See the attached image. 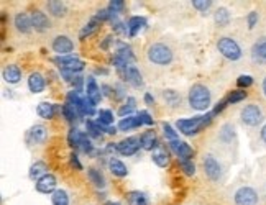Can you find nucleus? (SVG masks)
<instances>
[{"label":"nucleus","mask_w":266,"mask_h":205,"mask_svg":"<svg viewBox=\"0 0 266 205\" xmlns=\"http://www.w3.org/2000/svg\"><path fill=\"white\" fill-rule=\"evenodd\" d=\"M104 205H122L120 202H114V201H109V202H105Z\"/></svg>","instance_id":"61"},{"label":"nucleus","mask_w":266,"mask_h":205,"mask_svg":"<svg viewBox=\"0 0 266 205\" xmlns=\"http://www.w3.org/2000/svg\"><path fill=\"white\" fill-rule=\"evenodd\" d=\"M233 205H260V196L253 187L242 186L233 192Z\"/></svg>","instance_id":"7"},{"label":"nucleus","mask_w":266,"mask_h":205,"mask_svg":"<svg viewBox=\"0 0 266 205\" xmlns=\"http://www.w3.org/2000/svg\"><path fill=\"white\" fill-rule=\"evenodd\" d=\"M51 48H53L54 53H58L59 56L73 54L74 41L71 40L69 37H66V35H59V37H56L53 40V43H51Z\"/></svg>","instance_id":"11"},{"label":"nucleus","mask_w":266,"mask_h":205,"mask_svg":"<svg viewBox=\"0 0 266 205\" xmlns=\"http://www.w3.org/2000/svg\"><path fill=\"white\" fill-rule=\"evenodd\" d=\"M88 177H89V181L94 184V186L97 189H105L107 186V181H105V176L102 174L100 169H97V167H89L88 169Z\"/></svg>","instance_id":"28"},{"label":"nucleus","mask_w":266,"mask_h":205,"mask_svg":"<svg viewBox=\"0 0 266 205\" xmlns=\"http://www.w3.org/2000/svg\"><path fill=\"white\" fill-rule=\"evenodd\" d=\"M217 49L225 59L232 61V63H237L243 58V49L237 40L230 38V37H221L217 40Z\"/></svg>","instance_id":"4"},{"label":"nucleus","mask_w":266,"mask_h":205,"mask_svg":"<svg viewBox=\"0 0 266 205\" xmlns=\"http://www.w3.org/2000/svg\"><path fill=\"white\" fill-rule=\"evenodd\" d=\"M214 22H216V25L219 28L227 27V25L232 22V13H230V10L225 8V7L217 8L216 13H214Z\"/></svg>","instance_id":"27"},{"label":"nucleus","mask_w":266,"mask_h":205,"mask_svg":"<svg viewBox=\"0 0 266 205\" xmlns=\"http://www.w3.org/2000/svg\"><path fill=\"white\" fill-rule=\"evenodd\" d=\"M163 100H165L166 105L171 107V109H177V107H181V104H182L181 94H179L177 90H173V89L163 90Z\"/></svg>","instance_id":"23"},{"label":"nucleus","mask_w":266,"mask_h":205,"mask_svg":"<svg viewBox=\"0 0 266 205\" xmlns=\"http://www.w3.org/2000/svg\"><path fill=\"white\" fill-rule=\"evenodd\" d=\"M86 130H88L89 138H100L102 135H104L102 130L99 128V125H97V122L90 120V119H88V122H86Z\"/></svg>","instance_id":"38"},{"label":"nucleus","mask_w":266,"mask_h":205,"mask_svg":"<svg viewBox=\"0 0 266 205\" xmlns=\"http://www.w3.org/2000/svg\"><path fill=\"white\" fill-rule=\"evenodd\" d=\"M140 145H141V148L145 151H155L158 146V136H156V133L155 131H151V130H148V131H145L143 135L140 136Z\"/></svg>","instance_id":"20"},{"label":"nucleus","mask_w":266,"mask_h":205,"mask_svg":"<svg viewBox=\"0 0 266 205\" xmlns=\"http://www.w3.org/2000/svg\"><path fill=\"white\" fill-rule=\"evenodd\" d=\"M100 90H102V95H107V97H112V95H115V90H114V87H110V85H107L104 84L100 87Z\"/></svg>","instance_id":"55"},{"label":"nucleus","mask_w":266,"mask_h":205,"mask_svg":"<svg viewBox=\"0 0 266 205\" xmlns=\"http://www.w3.org/2000/svg\"><path fill=\"white\" fill-rule=\"evenodd\" d=\"M37 114L42 117L43 120H51L54 119L56 115V107L53 104H48V102H42L37 107Z\"/></svg>","instance_id":"31"},{"label":"nucleus","mask_w":266,"mask_h":205,"mask_svg":"<svg viewBox=\"0 0 266 205\" xmlns=\"http://www.w3.org/2000/svg\"><path fill=\"white\" fill-rule=\"evenodd\" d=\"M51 204L53 205H71L69 194L64 189H58L53 196H51Z\"/></svg>","instance_id":"36"},{"label":"nucleus","mask_w":266,"mask_h":205,"mask_svg":"<svg viewBox=\"0 0 266 205\" xmlns=\"http://www.w3.org/2000/svg\"><path fill=\"white\" fill-rule=\"evenodd\" d=\"M48 130L43 125H33L27 131V136H25V141H27L28 146H38L43 145V143L48 140Z\"/></svg>","instance_id":"8"},{"label":"nucleus","mask_w":266,"mask_h":205,"mask_svg":"<svg viewBox=\"0 0 266 205\" xmlns=\"http://www.w3.org/2000/svg\"><path fill=\"white\" fill-rule=\"evenodd\" d=\"M13 28L17 30L20 35H30L33 32L32 15L27 12H18L13 17Z\"/></svg>","instance_id":"10"},{"label":"nucleus","mask_w":266,"mask_h":205,"mask_svg":"<svg viewBox=\"0 0 266 205\" xmlns=\"http://www.w3.org/2000/svg\"><path fill=\"white\" fill-rule=\"evenodd\" d=\"M187 104L192 110H197V112L207 110L212 104L211 89H209L206 84H201V82L194 84L187 92Z\"/></svg>","instance_id":"1"},{"label":"nucleus","mask_w":266,"mask_h":205,"mask_svg":"<svg viewBox=\"0 0 266 205\" xmlns=\"http://www.w3.org/2000/svg\"><path fill=\"white\" fill-rule=\"evenodd\" d=\"M146 58L155 66H170L173 63V59H175V51H173V48L168 43L156 41V43L148 46Z\"/></svg>","instance_id":"3"},{"label":"nucleus","mask_w":266,"mask_h":205,"mask_svg":"<svg viewBox=\"0 0 266 205\" xmlns=\"http://www.w3.org/2000/svg\"><path fill=\"white\" fill-rule=\"evenodd\" d=\"M122 78H124L127 82H130L133 87H141L143 85V78L140 74V69L135 68V66H130V68L122 74Z\"/></svg>","instance_id":"24"},{"label":"nucleus","mask_w":266,"mask_h":205,"mask_svg":"<svg viewBox=\"0 0 266 205\" xmlns=\"http://www.w3.org/2000/svg\"><path fill=\"white\" fill-rule=\"evenodd\" d=\"M95 73H97V74H109V71H107L105 68H99V69L95 71Z\"/></svg>","instance_id":"60"},{"label":"nucleus","mask_w":266,"mask_h":205,"mask_svg":"<svg viewBox=\"0 0 266 205\" xmlns=\"http://www.w3.org/2000/svg\"><path fill=\"white\" fill-rule=\"evenodd\" d=\"M114 90H115V99H124V97H127V90L122 87V84H117L115 87H114Z\"/></svg>","instance_id":"54"},{"label":"nucleus","mask_w":266,"mask_h":205,"mask_svg":"<svg viewBox=\"0 0 266 205\" xmlns=\"http://www.w3.org/2000/svg\"><path fill=\"white\" fill-rule=\"evenodd\" d=\"M99 28H100V22H99V20H97L95 17H94V18H90L89 22H88V25H84V28L81 30L79 40H86V38L92 37V35H94Z\"/></svg>","instance_id":"32"},{"label":"nucleus","mask_w":266,"mask_h":205,"mask_svg":"<svg viewBox=\"0 0 266 205\" xmlns=\"http://www.w3.org/2000/svg\"><path fill=\"white\" fill-rule=\"evenodd\" d=\"M81 150H83L86 155H94V145H92V141H90L88 133H84L83 143H81Z\"/></svg>","instance_id":"43"},{"label":"nucleus","mask_w":266,"mask_h":205,"mask_svg":"<svg viewBox=\"0 0 266 205\" xmlns=\"http://www.w3.org/2000/svg\"><path fill=\"white\" fill-rule=\"evenodd\" d=\"M163 133H165V138L168 140V143L170 141H176V140H179V135H177V131L173 128L170 123H165L163 125Z\"/></svg>","instance_id":"41"},{"label":"nucleus","mask_w":266,"mask_h":205,"mask_svg":"<svg viewBox=\"0 0 266 205\" xmlns=\"http://www.w3.org/2000/svg\"><path fill=\"white\" fill-rule=\"evenodd\" d=\"M30 179H33V181H38V179H42L44 174H48V166H46L44 161H35V164H32V167H30Z\"/></svg>","instance_id":"30"},{"label":"nucleus","mask_w":266,"mask_h":205,"mask_svg":"<svg viewBox=\"0 0 266 205\" xmlns=\"http://www.w3.org/2000/svg\"><path fill=\"white\" fill-rule=\"evenodd\" d=\"M84 133L79 131L78 128H71L69 135H68V143L71 148H81V143H83Z\"/></svg>","instance_id":"37"},{"label":"nucleus","mask_w":266,"mask_h":205,"mask_svg":"<svg viewBox=\"0 0 266 205\" xmlns=\"http://www.w3.org/2000/svg\"><path fill=\"white\" fill-rule=\"evenodd\" d=\"M2 78L7 84L15 85L22 81V69H20V66H17V64H7L3 68Z\"/></svg>","instance_id":"17"},{"label":"nucleus","mask_w":266,"mask_h":205,"mask_svg":"<svg viewBox=\"0 0 266 205\" xmlns=\"http://www.w3.org/2000/svg\"><path fill=\"white\" fill-rule=\"evenodd\" d=\"M192 7L196 8V10H199V12H202V13H206L209 8L212 7V3L214 2H211V0H192Z\"/></svg>","instance_id":"42"},{"label":"nucleus","mask_w":266,"mask_h":205,"mask_svg":"<svg viewBox=\"0 0 266 205\" xmlns=\"http://www.w3.org/2000/svg\"><path fill=\"white\" fill-rule=\"evenodd\" d=\"M59 74H61V78H63L66 82H71V84H73V81H74V74L71 73L69 69H63V68H61V69H59Z\"/></svg>","instance_id":"51"},{"label":"nucleus","mask_w":266,"mask_h":205,"mask_svg":"<svg viewBox=\"0 0 266 205\" xmlns=\"http://www.w3.org/2000/svg\"><path fill=\"white\" fill-rule=\"evenodd\" d=\"M228 105V102H227V99H223V100H221V102H219V104L216 105V107H214V110H212V114L214 115H219V114H221V112H223L225 110V107H227Z\"/></svg>","instance_id":"52"},{"label":"nucleus","mask_w":266,"mask_h":205,"mask_svg":"<svg viewBox=\"0 0 266 205\" xmlns=\"http://www.w3.org/2000/svg\"><path fill=\"white\" fill-rule=\"evenodd\" d=\"M46 10L54 18H63L66 12H68L64 2H59V0H49V2H46Z\"/></svg>","instance_id":"21"},{"label":"nucleus","mask_w":266,"mask_h":205,"mask_svg":"<svg viewBox=\"0 0 266 205\" xmlns=\"http://www.w3.org/2000/svg\"><path fill=\"white\" fill-rule=\"evenodd\" d=\"M245 99H247V92H245L243 89L232 90L227 95V102H228V104H238V102H242Z\"/></svg>","instance_id":"39"},{"label":"nucleus","mask_w":266,"mask_h":205,"mask_svg":"<svg viewBox=\"0 0 266 205\" xmlns=\"http://www.w3.org/2000/svg\"><path fill=\"white\" fill-rule=\"evenodd\" d=\"M262 90H263V95L266 97V76H265L263 81H262Z\"/></svg>","instance_id":"59"},{"label":"nucleus","mask_w":266,"mask_h":205,"mask_svg":"<svg viewBox=\"0 0 266 205\" xmlns=\"http://www.w3.org/2000/svg\"><path fill=\"white\" fill-rule=\"evenodd\" d=\"M138 119L141 120V123H145V125H155V120H153V117L148 114L146 110H141L140 114H138Z\"/></svg>","instance_id":"48"},{"label":"nucleus","mask_w":266,"mask_h":205,"mask_svg":"<svg viewBox=\"0 0 266 205\" xmlns=\"http://www.w3.org/2000/svg\"><path fill=\"white\" fill-rule=\"evenodd\" d=\"M69 164H71V166H73L74 169H78V171H81V169H83V164H81L79 158L76 156L74 153H73V155L69 156Z\"/></svg>","instance_id":"53"},{"label":"nucleus","mask_w":266,"mask_h":205,"mask_svg":"<svg viewBox=\"0 0 266 205\" xmlns=\"http://www.w3.org/2000/svg\"><path fill=\"white\" fill-rule=\"evenodd\" d=\"M73 87L76 89V92H81L84 89V78L83 76H76L74 81H73Z\"/></svg>","instance_id":"50"},{"label":"nucleus","mask_w":266,"mask_h":205,"mask_svg":"<svg viewBox=\"0 0 266 205\" xmlns=\"http://www.w3.org/2000/svg\"><path fill=\"white\" fill-rule=\"evenodd\" d=\"M127 204L129 205H150V199L146 194L140 191H130L127 192Z\"/></svg>","instance_id":"29"},{"label":"nucleus","mask_w":266,"mask_h":205,"mask_svg":"<svg viewBox=\"0 0 266 205\" xmlns=\"http://www.w3.org/2000/svg\"><path fill=\"white\" fill-rule=\"evenodd\" d=\"M217 138L222 145H232V143L237 140V131H235V126L232 123H223V125L219 128Z\"/></svg>","instance_id":"16"},{"label":"nucleus","mask_w":266,"mask_h":205,"mask_svg":"<svg viewBox=\"0 0 266 205\" xmlns=\"http://www.w3.org/2000/svg\"><path fill=\"white\" fill-rule=\"evenodd\" d=\"M140 138H135V136H130V138H125L122 140L120 143H117V151L120 153L122 156H133L136 155V151L140 150Z\"/></svg>","instance_id":"12"},{"label":"nucleus","mask_w":266,"mask_h":205,"mask_svg":"<svg viewBox=\"0 0 266 205\" xmlns=\"http://www.w3.org/2000/svg\"><path fill=\"white\" fill-rule=\"evenodd\" d=\"M145 104L148 105V107H153L155 105V97H153L150 92H146L145 94Z\"/></svg>","instance_id":"56"},{"label":"nucleus","mask_w":266,"mask_h":205,"mask_svg":"<svg viewBox=\"0 0 266 205\" xmlns=\"http://www.w3.org/2000/svg\"><path fill=\"white\" fill-rule=\"evenodd\" d=\"M35 189H37V192H40V194H53L58 191V181H56V177L53 176L51 172H48V174H44V176L42 177V179H38L37 182H35Z\"/></svg>","instance_id":"9"},{"label":"nucleus","mask_w":266,"mask_h":205,"mask_svg":"<svg viewBox=\"0 0 266 205\" xmlns=\"http://www.w3.org/2000/svg\"><path fill=\"white\" fill-rule=\"evenodd\" d=\"M86 97L92 102L94 105H97L100 102L102 99V90H100V87L99 84L95 82V78L94 76H89L88 79H86Z\"/></svg>","instance_id":"15"},{"label":"nucleus","mask_w":266,"mask_h":205,"mask_svg":"<svg viewBox=\"0 0 266 205\" xmlns=\"http://www.w3.org/2000/svg\"><path fill=\"white\" fill-rule=\"evenodd\" d=\"M143 27H146V18L145 17H130L127 20V28H129V37H135Z\"/></svg>","instance_id":"26"},{"label":"nucleus","mask_w":266,"mask_h":205,"mask_svg":"<svg viewBox=\"0 0 266 205\" xmlns=\"http://www.w3.org/2000/svg\"><path fill=\"white\" fill-rule=\"evenodd\" d=\"M124 7H125V2L124 0H112V2H109V8L112 13H119V12H122V10H124Z\"/></svg>","instance_id":"44"},{"label":"nucleus","mask_w":266,"mask_h":205,"mask_svg":"<svg viewBox=\"0 0 266 205\" xmlns=\"http://www.w3.org/2000/svg\"><path fill=\"white\" fill-rule=\"evenodd\" d=\"M28 89L32 94H42L46 89V79L43 78L42 73H32L28 76Z\"/></svg>","instance_id":"19"},{"label":"nucleus","mask_w":266,"mask_h":205,"mask_svg":"<svg viewBox=\"0 0 266 205\" xmlns=\"http://www.w3.org/2000/svg\"><path fill=\"white\" fill-rule=\"evenodd\" d=\"M109 169L115 177H127L129 176V169H127L125 163L120 161L119 158H110L109 160Z\"/></svg>","instance_id":"25"},{"label":"nucleus","mask_w":266,"mask_h":205,"mask_svg":"<svg viewBox=\"0 0 266 205\" xmlns=\"http://www.w3.org/2000/svg\"><path fill=\"white\" fill-rule=\"evenodd\" d=\"M115 13H112L109 8H102V10H99L97 12V15H95V18L99 20V22H105V20H110L112 17H114Z\"/></svg>","instance_id":"47"},{"label":"nucleus","mask_w":266,"mask_h":205,"mask_svg":"<svg viewBox=\"0 0 266 205\" xmlns=\"http://www.w3.org/2000/svg\"><path fill=\"white\" fill-rule=\"evenodd\" d=\"M112 41H114V38H112V37H107L104 41H102L100 48H102V49H109V48H110V43H112Z\"/></svg>","instance_id":"57"},{"label":"nucleus","mask_w":266,"mask_h":205,"mask_svg":"<svg viewBox=\"0 0 266 205\" xmlns=\"http://www.w3.org/2000/svg\"><path fill=\"white\" fill-rule=\"evenodd\" d=\"M240 120H242L245 126L255 128L262 125V122L265 120V112L262 107L257 104H248L240 110Z\"/></svg>","instance_id":"5"},{"label":"nucleus","mask_w":266,"mask_h":205,"mask_svg":"<svg viewBox=\"0 0 266 205\" xmlns=\"http://www.w3.org/2000/svg\"><path fill=\"white\" fill-rule=\"evenodd\" d=\"M151 161L156 164L158 167H168L170 166V155L163 146H158L155 151L151 153Z\"/></svg>","instance_id":"22"},{"label":"nucleus","mask_w":266,"mask_h":205,"mask_svg":"<svg viewBox=\"0 0 266 205\" xmlns=\"http://www.w3.org/2000/svg\"><path fill=\"white\" fill-rule=\"evenodd\" d=\"M258 18H260L258 12H250V13H248V17H247V25H248V30H253V28H255V25L258 23Z\"/></svg>","instance_id":"49"},{"label":"nucleus","mask_w":266,"mask_h":205,"mask_svg":"<svg viewBox=\"0 0 266 205\" xmlns=\"http://www.w3.org/2000/svg\"><path fill=\"white\" fill-rule=\"evenodd\" d=\"M63 117L73 125V123L78 122V119H81V114L73 104H66V105H63Z\"/></svg>","instance_id":"35"},{"label":"nucleus","mask_w":266,"mask_h":205,"mask_svg":"<svg viewBox=\"0 0 266 205\" xmlns=\"http://www.w3.org/2000/svg\"><path fill=\"white\" fill-rule=\"evenodd\" d=\"M252 58L255 63L266 64V37L258 38L252 46Z\"/></svg>","instance_id":"18"},{"label":"nucleus","mask_w":266,"mask_h":205,"mask_svg":"<svg viewBox=\"0 0 266 205\" xmlns=\"http://www.w3.org/2000/svg\"><path fill=\"white\" fill-rule=\"evenodd\" d=\"M143 123L141 120L138 119V115L136 117H127V119H122L119 122V130L120 131H130V130H135V128L138 126H141Z\"/></svg>","instance_id":"33"},{"label":"nucleus","mask_w":266,"mask_h":205,"mask_svg":"<svg viewBox=\"0 0 266 205\" xmlns=\"http://www.w3.org/2000/svg\"><path fill=\"white\" fill-rule=\"evenodd\" d=\"M202 167H204L206 176L214 182H219L223 176L222 163L219 161V158L216 155H212V153H206V155L202 156Z\"/></svg>","instance_id":"6"},{"label":"nucleus","mask_w":266,"mask_h":205,"mask_svg":"<svg viewBox=\"0 0 266 205\" xmlns=\"http://www.w3.org/2000/svg\"><path fill=\"white\" fill-rule=\"evenodd\" d=\"M133 112H135V107L130 105V104H125L119 109V115L122 117V119H127V117H132Z\"/></svg>","instance_id":"46"},{"label":"nucleus","mask_w":266,"mask_h":205,"mask_svg":"<svg viewBox=\"0 0 266 205\" xmlns=\"http://www.w3.org/2000/svg\"><path fill=\"white\" fill-rule=\"evenodd\" d=\"M97 125H100V126H112L114 125V112L112 110H99V114H97Z\"/></svg>","instance_id":"34"},{"label":"nucleus","mask_w":266,"mask_h":205,"mask_svg":"<svg viewBox=\"0 0 266 205\" xmlns=\"http://www.w3.org/2000/svg\"><path fill=\"white\" fill-rule=\"evenodd\" d=\"M214 115L212 112L209 114L202 115V117H194V119H179L176 122V128L179 130L181 135H186V136H196L199 131H202L204 128L209 126L214 120Z\"/></svg>","instance_id":"2"},{"label":"nucleus","mask_w":266,"mask_h":205,"mask_svg":"<svg viewBox=\"0 0 266 205\" xmlns=\"http://www.w3.org/2000/svg\"><path fill=\"white\" fill-rule=\"evenodd\" d=\"M179 166H181L182 172L186 174V176H194L196 174V164H194L192 160H186V161H179Z\"/></svg>","instance_id":"40"},{"label":"nucleus","mask_w":266,"mask_h":205,"mask_svg":"<svg viewBox=\"0 0 266 205\" xmlns=\"http://www.w3.org/2000/svg\"><path fill=\"white\" fill-rule=\"evenodd\" d=\"M32 25H33V30L38 33H44L48 32L49 27H51V22L48 18V15H46L44 12H42V10H33L32 13Z\"/></svg>","instance_id":"13"},{"label":"nucleus","mask_w":266,"mask_h":205,"mask_svg":"<svg viewBox=\"0 0 266 205\" xmlns=\"http://www.w3.org/2000/svg\"><path fill=\"white\" fill-rule=\"evenodd\" d=\"M260 138H262V141H263V145L266 146V123L262 126V130H260Z\"/></svg>","instance_id":"58"},{"label":"nucleus","mask_w":266,"mask_h":205,"mask_svg":"<svg viewBox=\"0 0 266 205\" xmlns=\"http://www.w3.org/2000/svg\"><path fill=\"white\" fill-rule=\"evenodd\" d=\"M168 146H170V150H171L173 153H175V155H176L181 161L192 160L194 150L187 145V143L176 140V141H170V143H168Z\"/></svg>","instance_id":"14"},{"label":"nucleus","mask_w":266,"mask_h":205,"mask_svg":"<svg viewBox=\"0 0 266 205\" xmlns=\"http://www.w3.org/2000/svg\"><path fill=\"white\" fill-rule=\"evenodd\" d=\"M237 85L240 87V89H247V87L253 85V78L252 76H240V78L237 79Z\"/></svg>","instance_id":"45"}]
</instances>
